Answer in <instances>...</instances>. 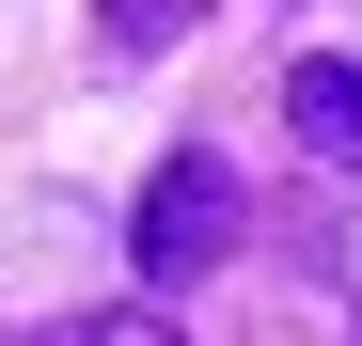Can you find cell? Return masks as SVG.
I'll list each match as a JSON object with an SVG mask.
<instances>
[{"label":"cell","instance_id":"cell-4","mask_svg":"<svg viewBox=\"0 0 362 346\" xmlns=\"http://www.w3.org/2000/svg\"><path fill=\"white\" fill-rule=\"evenodd\" d=\"M32 346H173V315L127 299V315H64V330H32Z\"/></svg>","mask_w":362,"mask_h":346},{"label":"cell","instance_id":"cell-3","mask_svg":"<svg viewBox=\"0 0 362 346\" xmlns=\"http://www.w3.org/2000/svg\"><path fill=\"white\" fill-rule=\"evenodd\" d=\"M95 32L127 47V64H158V47H189V32H205V0H95Z\"/></svg>","mask_w":362,"mask_h":346},{"label":"cell","instance_id":"cell-2","mask_svg":"<svg viewBox=\"0 0 362 346\" xmlns=\"http://www.w3.org/2000/svg\"><path fill=\"white\" fill-rule=\"evenodd\" d=\"M284 126H299V157L362 173V64H331V47H299V64H284Z\"/></svg>","mask_w":362,"mask_h":346},{"label":"cell","instance_id":"cell-1","mask_svg":"<svg viewBox=\"0 0 362 346\" xmlns=\"http://www.w3.org/2000/svg\"><path fill=\"white\" fill-rule=\"evenodd\" d=\"M221 252H236V173H221L205 142H173V157L142 173V205H127V268L173 299V283H205Z\"/></svg>","mask_w":362,"mask_h":346}]
</instances>
